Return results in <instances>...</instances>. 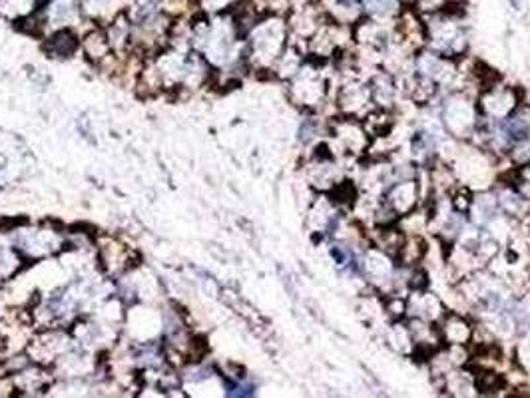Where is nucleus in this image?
<instances>
[{
	"mask_svg": "<svg viewBox=\"0 0 530 398\" xmlns=\"http://www.w3.org/2000/svg\"><path fill=\"white\" fill-rule=\"evenodd\" d=\"M288 24L281 16L273 14L270 19L256 22L250 30V50L251 58H256L264 66H270L275 60L281 58L283 48H286Z\"/></svg>",
	"mask_w": 530,
	"mask_h": 398,
	"instance_id": "nucleus-1",
	"label": "nucleus"
},
{
	"mask_svg": "<svg viewBox=\"0 0 530 398\" xmlns=\"http://www.w3.org/2000/svg\"><path fill=\"white\" fill-rule=\"evenodd\" d=\"M14 245L19 247L20 253L28 259H44L50 255L58 253L66 245L65 235L57 229L50 227H30V229H17L14 231Z\"/></svg>",
	"mask_w": 530,
	"mask_h": 398,
	"instance_id": "nucleus-2",
	"label": "nucleus"
},
{
	"mask_svg": "<svg viewBox=\"0 0 530 398\" xmlns=\"http://www.w3.org/2000/svg\"><path fill=\"white\" fill-rule=\"evenodd\" d=\"M70 342H73V337L66 331H62L60 326H46L42 333L28 339L27 355L35 364H41L46 369V366L57 364L58 358L68 353Z\"/></svg>",
	"mask_w": 530,
	"mask_h": 398,
	"instance_id": "nucleus-3",
	"label": "nucleus"
},
{
	"mask_svg": "<svg viewBox=\"0 0 530 398\" xmlns=\"http://www.w3.org/2000/svg\"><path fill=\"white\" fill-rule=\"evenodd\" d=\"M98 257L110 275L128 273L132 267L130 249L114 237H106L104 241L98 243Z\"/></svg>",
	"mask_w": 530,
	"mask_h": 398,
	"instance_id": "nucleus-4",
	"label": "nucleus"
},
{
	"mask_svg": "<svg viewBox=\"0 0 530 398\" xmlns=\"http://www.w3.org/2000/svg\"><path fill=\"white\" fill-rule=\"evenodd\" d=\"M81 48V36L74 28H60L54 30L52 34L46 38L44 42V52L50 56V58H73V56L78 52Z\"/></svg>",
	"mask_w": 530,
	"mask_h": 398,
	"instance_id": "nucleus-5",
	"label": "nucleus"
},
{
	"mask_svg": "<svg viewBox=\"0 0 530 398\" xmlns=\"http://www.w3.org/2000/svg\"><path fill=\"white\" fill-rule=\"evenodd\" d=\"M81 50L84 52L86 58L100 66V64L112 54L104 27H96V24H94V27L81 38Z\"/></svg>",
	"mask_w": 530,
	"mask_h": 398,
	"instance_id": "nucleus-6",
	"label": "nucleus"
},
{
	"mask_svg": "<svg viewBox=\"0 0 530 398\" xmlns=\"http://www.w3.org/2000/svg\"><path fill=\"white\" fill-rule=\"evenodd\" d=\"M44 0H0V19L20 24L42 8Z\"/></svg>",
	"mask_w": 530,
	"mask_h": 398,
	"instance_id": "nucleus-7",
	"label": "nucleus"
},
{
	"mask_svg": "<svg viewBox=\"0 0 530 398\" xmlns=\"http://www.w3.org/2000/svg\"><path fill=\"white\" fill-rule=\"evenodd\" d=\"M235 3L237 0H196V6L200 8L205 16H216L232 11Z\"/></svg>",
	"mask_w": 530,
	"mask_h": 398,
	"instance_id": "nucleus-8",
	"label": "nucleus"
},
{
	"mask_svg": "<svg viewBox=\"0 0 530 398\" xmlns=\"http://www.w3.org/2000/svg\"><path fill=\"white\" fill-rule=\"evenodd\" d=\"M397 3L399 0H363V4L373 14H391L397 11Z\"/></svg>",
	"mask_w": 530,
	"mask_h": 398,
	"instance_id": "nucleus-9",
	"label": "nucleus"
}]
</instances>
